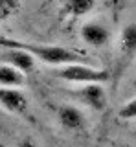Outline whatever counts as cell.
Returning <instances> with one entry per match:
<instances>
[{"mask_svg": "<svg viewBox=\"0 0 136 147\" xmlns=\"http://www.w3.org/2000/svg\"><path fill=\"white\" fill-rule=\"evenodd\" d=\"M0 48H20L33 55L35 61H40L50 66H66V64H87V55L70 50L59 44H40V42H24V40L9 39L0 35Z\"/></svg>", "mask_w": 136, "mask_h": 147, "instance_id": "1", "label": "cell"}, {"mask_svg": "<svg viewBox=\"0 0 136 147\" xmlns=\"http://www.w3.org/2000/svg\"><path fill=\"white\" fill-rule=\"evenodd\" d=\"M55 76L63 81L77 83V85H88V83H107L110 79V74L107 70L92 68L88 64H66L59 66L55 70Z\"/></svg>", "mask_w": 136, "mask_h": 147, "instance_id": "2", "label": "cell"}, {"mask_svg": "<svg viewBox=\"0 0 136 147\" xmlns=\"http://www.w3.org/2000/svg\"><path fill=\"white\" fill-rule=\"evenodd\" d=\"M75 99H79L83 105H87L92 110H101L107 109V90L101 83H88V85H81L77 90L74 92Z\"/></svg>", "mask_w": 136, "mask_h": 147, "instance_id": "3", "label": "cell"}, {"mask_svg": "<svg viewBox=\"0 0 136 147\" xmlns=\"http://www.w3.org/2000/svg\"><path fill=\"white\" fill-rule=\"evenodd\" d=\"M0 107L17 116H26L30 109V101L26 94L19 88H4L0 86Z\"/></svg>", "mask_w": 136, "mask_h": 147, "instance_id": "4", "label": "cell"}, {"mask_svg": "<svg viewBox=\"0 0 136 147\" xmlns=\"http://www.w3.org/2000/svg\"><path fill=\"white\" fill-rule=\"evenodd\" d=\"M0 63L15 66L17 70H20L22 74H31L35 70V59L33 55L28 53L26 50L20 48H4L0 52Z\"/></svg>", "mask_w": 136, "mask_h": 147, "instance_id": "5", "label": "cell"}, {"mask_svg": "<svg viewBox=\"0 0 136 147\" xmlns=\"http://www.w3.org/2000/svg\"><path fill=\"white\" fill-rule=\"evenodd\" d=\"M57 121L65 131L70 132H79L87 127V118L83 110L74 105H61L57 109Z\"/></svg>", "mask_w": 136, "mask_h": 147, "instance_id": "6", "label": "cell"}, {"mask_svg": "<svg viewBox=\"0 0 136 147\" xmlns=\"http://www.w3.org/2000/svg\"><path fill=\"white\" fill-rule=\"evenodd\" d=\"M81 39L85 44L94 46V48H101L107 46L110 40V31L105 24L101 22H87L81 28Z\"/></svg>", "mask_w": 136, "mask_h": 147, "instance_id": "7", "label": "cell"}, {"mask_svg": "<svg viewBox=\"0 0 136 147\" xmlns=\"http://www.w3.org/2000/svg\"><path fill=\"white\" fill-rule=\"evenodd\" d=\"M118 52H120V59L123 63H129L136 57V22H129L121 28Z\"/></svg>", "mask_w": 136, "mask_h": 147, "instance_id": "8", "label": "cell"}, {"mask_svg": "<svg viewBox=\"0 0 136 147\" xmlns=\"http://www.w3.org/2000/svg\"><path fill=\"white\" fill-rule=\"evenodd\" d=\"M26 85V76L15 66L0 63V86L4 88H20Z\"/></svg>", "mask_w": 136, "mask_h": 147, "instance_id": "9", "label": "cell"}, {"mask_svg": "<svg viewBox=\"0 0 136 147\" xmlns=\"http://www.w3.org/2000/svg\"><path fill=\"white\" fill-rule=\"evenodd\" d=\"M96 6V0H61V11L72 18L88 15Z\"/></svg>", "mask_w": 136, "mask_h": 147, "instance_id": "10", "label": "cell"}, {"mask_svg": "<svg viewBox=\"0 0 136 147\" xmlns=\"http://www.w3.org/2000/svg\"><path fill=\"white\" fill-rule=\"evenodd\" d=\"M20 4L22 0H0V22L17 15L20 9Z\"/></svg>", "mask_w": 136, "mask_h": 147, "instance_id": "11", "label": "cell"}, {"mask_svg": "<svg viewBox=\"0 0 136 147\" xmlns=\"http://www.w3.org/2000/svg\"><path fill=\"white\" fill-rule=\"evenodd\" d=\"M118 116L121 119H134L136 118V98L129 99L125 105H121V109L118 110Z\"/></svg>", "mask_w": 136, "mask_h": 147, "instance_id": "12", "label": "cell"}, {"mask_svg": "<svg viewBox=\"0 0 136 147\" xmlns=\"http://www.w3.org/2000/svg\"><path fill=\"white\" fill-rule=\"evenodd\" d=\"M17 147H37V145L33 144V140H30V138H24V140L19 142V145H17Z\"/></svg>", "mask_w": 136, "mask_h": 147, "instance_id": "13", "label": "cell"}, {"mask_svg": "<svg viewBox=\"0 0 136 147\" xmlns=\"http://www.w3.org/2000/svg\"><path fill=\"white\" fill-rule=\"evenodd\" d=\"M116 147H136V145H131V144H120V145H116Z\"/></svg>", "mask_w": 136, "mask_h": 147, "instance_id": "14", "label": "cell"}]
</instances>
